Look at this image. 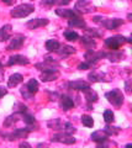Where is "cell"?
I'll return each instance as SVG.
<instances>
[{"instance_id": "obj_13", "label": "cell", "mask_w": 132, "mask_h": 148, "mask_svg": "<svg viewBox=\"0 0 132 148\" xmlns=\"http://www.w3.org/2000/svg\"><path fill=\"white\" fill-rule=\"evenodd\" d=\"M90 138H92V141L96 142V143H103L109 140V135L104 130H99V131L93 132L92 135H90Z\"/></svg>"}, {"instance_id": "obj_44", "label": "cell", "mask_w": 132, "mask_h": 148, "mask_svg": "<svg viewBox=\"0 0 132 148\" xmlns=\"http://www.w3.org/2000/svg\"><path fill=\"white\" fill-rule=\"evenodd\" d=\"M20 147H31V145H30V143H27V142H21L20 143Z\"/></svg>"}, {"instance_id": "obj_5", "label": "cell", "mask_w": 132, "mask_h": 148, "mask_svg": "<svg viewBox=\"0 0 132 148\" xmlns=\"http://www.w3.org/2000/svg\"><path fill=\"white\" fill-rule=\"evenodd\" d=\"M58 67H60V63L58 61H54L51 57H46L43 59V62L37 63L36 64V68L40 69L42 72H51V71H58Z\"/></svg>"}, {"instance_id": "obj_28", "label": "cell", "mask_w": 132, "mask_h": 148, "mask_svg": "<svg viewBox=\"0 0 132 148\" xmlns=\"http://www.w3.org/2000/svg\"><path fill=\"white\" fill-rule=\"evenodd\" d=\"M85 35L92 37V38H100V37H103L104 32L101 30H98V29H86Z\"/></svg>"}, {"instance_id": "obj_33", "label": "cell", "mask_w": 132, "mask_h": 148, "mask_svg": "<svg viewBox=\"0 0 132 148\" xmlns=\"http://www.w3.org/2000/svg\"><path fill=\"white\" fill-rule=\"evenodd\" d=\"M104 120H105L106 123H111L115 121V115L111 110H105L104 111Z\"/></svg>"}, {"instance_id": "obj_43", "label": "cell", "mask_w": 132, "mask_h": 148, "mask_svg": "<svg viewBox=\"0 0 132 148\" xmlns=\"http://www.w3.org/2000/svg\"><path fill=\"white\" fill-rule=\"evenodd\" d=\"M1 1H3L4 4H6V5H14L16 0H1Z\"/></svg>"}, {"instance_id": "obj_36", "label": "cell", "mask_w": 132, "mask_h": 148, "mask_svg": "<svg viewBox=\"0 0 132 148\" xmlns=\"http://www.w3.org/2000/svg\"><path fill=\"white\" fill-rule=\"evenodd\" d=\"M20 92H21V95L24 96V99H26V100H31V99L34 98V95L31 94V92H30L29 90H27L26 85H24V86L21 88V89H20Z\"/></svg>"}, {"instance_id": "obj_21", "label": "cell", "mask_w": 132, "mask_h": 148, "mask_svg": "<svg viewBox=\"0 0 132 148\" xmlns=\"http://www.w3.org/2000/svg\"><path fill=\"white\" fill-rule=\"evenodd\" d=\"M56 52H58V54L61 56V57H68V56H70L73 53H75V48L74 47H70V46H60V48H58Z\"/></svg>"}, {"instance_id": "obj_38", "label": "cell", "mask_w": 132, "mask_h": 148, "mask_svg": "<svg viewBox=\"0 0 132 148\" xmlns=\"http://www.w3.org/2000/svg\"><path fill=\"white\" fill-rule=\"evenodd\" d=\"M125 90L127 94H131V80L130 79H127L125 82Z\"/></svg>"}, {"instance_id": "obj_37", "label": "cell", "mask_w": 132, "mask_h": 148, "mask_svg": "<svg viewBox=\"0 0 132 148\" xmlns=\"http://www.w3.org/2000/svg\"><path fill=\"white\" fill-rule=\"evenodd\" d=\"M14 109H16V112H26V110H27V108L25 105H22L21 103H16L15 105H14Z\"/></svg>"}, {"instance_id": "obj_2", "label": "cell", "mask_w": 132, "mask_h": 148, "mask_svg": "<svg viewBox=\"0 0 132 148\" xmlns=\"http://www.w3.org/2000/svg\"><path fill=\"white\" fill-rule=\"evenodd\" d=\"M34 11H35V6L32 4H21V5H17L14 8L10 14L15 18H22V17L29 16Z\"/></svg>"}, {"instance_id": "obj_45", "label": "cell", "mask_w": 132, "mask_h": 148, "mask_svg": "<svg viewBox=\"0 0 132 148\" xmlns=\"http://www.w3.org/2000/svg\"><path fill=\"white\" fill-rule=\"evenodd\" d=\"M127 18H129V20L131 21V18H132V15H131V14H129V15H127Z\"/></svg>"}, {"instance_id": "obj_39", "label": "cell", "mask_w": 132, "mask_h": 148, "mask_svg": "<svg viewBox=\"0 0 132 148\" xmlns=\"http://www.w3.org/2000/svg\"><path fill=\"white\" fill-rule=\"evenodd\" d=\"M89 68H90V64H89V63H86V62L80 63V64H79V67H78V69H80V71H85V69H89Z\"/></svg>"}, {"instance_id": "obj_20", "label": "cell", "mask_w": 132, "mask_h": 148, "mask_svg": "<svg viewBox=\"0 0 132 148\" xmlns=\"http://www.w3.org/2000/svg\"><path fill=\"white\" fill-rule=\"evenodd\" d=\"M64 123L61 119H53L51 121H48V127L54 130V131H62L63 132V128H64Z\"/></svg>"}, {"instance_id": "obj_7", "label": "cell", "mask_w": 132, "mask_h": 148, "mask_svg": "<svg viewBox=\"0 0 132 148\" xmlns=\"http://www.w3.org/2000/svg\"><path fill=\"white\" fill-rule=\"evenodd\" d=\"M29 130L27 128H17L12 132H9V133H4V137L8 138L9 141H17V140H21V138H26L27 135H29Z\"/></svg>"}, {"instance_id": "obj_23", "label": "cell", "mask_w": 132, "mask_h": 148, "mask_svg": "<svg viewBox=\"0 0 132 148\" xmlns=\"http://www.w3.org/2000/svg\"><path fill=\"white\" fill-rule=\"evenodd\" d=\"M22 80H24V77L19 73H15V74H12V75H10V78H9L8 86L9 88H15L17 84H20Z\"/></svg>"}, {"instance_id": "obj_31", "label": "cell", "mask_w": 132, "mask_h": 148, "mask_svg": "<svg viewBox=\"0 0 132 148\" xmlns=\"http://www.w3.org/2000/svg\"><path fill=\"white\" fill-rule=\"evenodd\" d=\"M64 37H66V40H67V41L74 42V41H77V40L79 38V35L77 34L75 31L69 30V31H66V32H64Z\"/></svg>"}, {"instance_id": "obj_24", "label": "cell", "mask_w": 132, "mask_h": 148, "mask_svg": "<svg viewBox=\"0 0 132 148\" xmlns=\"http://www.w3.org/2000/svg\"><path fill=\"white\" fill-rule=\"evenodd\" d=\"M56 14H57L58 16L66 17V18H70V17L77 16L75 11H74V10H72V9H57V10H56Z\"/></svg>"}, {"instance_id": "obj_3", "label": "cell", "mask_w": 132, "mask_h": 148, "mask_svg": "<svg viewBox=\"0 0 132 148\" xmlns=\"http://www.w3.org/2000/svg\"><path fill=\"white\" fill-rule=\"evenodd\" d=\"M105 98L115 108H120L124 104V95H122V91L120 89H112L111 91H107L105 94Z\"/></svg>"}, {"instance_id": "obj_35", "label": "cell", "mask_w": 132, "mask_h": 148, "mask_svg": "<svg viewBox=\"0 0 132 148\" xmlns=\"http://www.w3.org/2000/svg\"><path fill=\"white\" fill-rule=\"evenodd\" d=\"M22 119H24V121L26 122V125H34L36 123V120L32 115H29L26 112H22Z\"/></svg>"}, {"instance_id": "obj_25", "label": "cell", "mask_w": 132, "mask_h": 148, "mask_svg": "<svg viewBox=\"0 0 132 148\" xmlns=\"http://www.w3.org/2000/svg\"><path fill=\"white\" fill-rule=\"evenodd\" d=\"M81 45L88 51H94L95 47H96V43H95L94 38H92V37H83L81 38Z\"/></svg>"}, {"instance_id": "obj_40", "label": "cell", "mask_w": 132, "mask_h": 148, "mask_svg": "<svg viewBox=\"0 0 132 148\" xmlns=\"http://www.w3.org/2000/svg\"><path fill=\"white\" fill-rule=\"evenodd\" d=\"M72 1V0H56V1H54V4H58V5H68V4H69Z\"/></svg>"}, {"instance_id": "obj_1", "label": "cell", "mask_w": 132, "mask_h": 148, "mask_svg": "<svg viewBox=\"0 0 132 148\" xmlns=\"http://www.w3.org/2000/svg\"><path fill=\"white\" fill-rule=\"evenodd\" d=\"M93 21L95 24L105 27L107 30H116L117 27H120L122 25L121 18H107V17H104V16H94Z\"/></svg>"}, {"instance_id": "obj_14", "label": "cell", "mask_w": 132, "mask_h": 148, "mask_svg": "<svg viewBox=\"0 0 132 148\" xmlns=\"http://www.w3.org/2000/svg\"><path fill=\"white\" fill-rule=\"evenodd\" d=\"M48 20L47 18H34V20H30L29 22L26 24V26L29 27L30 30H36L38 29V27H43L48 25Z\"/></svg>"}, {"instance_id": "obj_9", "label": "cell", "mask_w": 132, "mask_h": 148, "mask_svg": "<svg viewBox=\"0 0 132 148\" xmlns=\"http://www.w3.org/2000/svg\"><path fill=\"white\" fill-rule=\"evenodd\" d=\"M29 63H30L29 58L25 57V56L14 54V56H11V57L8 59L6 66L11 67V66H16V64H19V66H26V64H29Z\"/></svg>"}, {"instance_id": "obj_26", "label": "cell", "mask_w": 132, "mask_h": 148, "mask_svg": "<svg viewBox=\"0 0 132 148\" xmlns=\"http://www.w3.org/2000/svg\"><path fill=\"white\" fill-rule=\"evenodd\" d=\"M85 99L88 101V104H92V103H96L99 96L96 94V91H94L93 89H88L85 90Z\"/></svg>"}, {"instance_id": "obj_6", "label": "cell", "mask_w": 132, "mask_h": 148, "mask_svg": "<svg viewBox=\"0 0 132 148\" xmlns=\"http://www.w3.org/2000/svg\"><path fill=\"white\" fill-rule=\"evenodd\" d=\"M75 10L80 14H92L96 11V8L92 3L86 1V0H78L75 3Z\"/></svg>"}, {"instance_id": "obj_27", "label": "cell", "mask_w": 132, "mask_h": 148, "mask_svg": "<svg viewBox=\"0 0 132 148\" xmlns=\"http://www.w3.org/2000/svg\"><path fill=\"white\" fill-rule=\"evenodd\" d=\"M25 85L27 88V90H29L32 95H35L36 92L38 91V82L36 79H30L29 82H27V84H25Z\"/></svg>"}, {"instance_id": "obj_4", "label": "cell", "mask_w": 132, "mask_h": 148, "mask_svg": "<svg viewBox=\"0 0 132 148\" xmlns=\"http://www.w3.org/2000/svg\"><path fill=\"white\" fill-rule=\"evenodd\" d=\"M127 42H131V40L130 38H126V37L124 36H114V37H109V38L105 40V45L107 46V48H110L112 51H116V49H119L120 46L122 45H125Z\"/></svg>"}, {"instance_id": "obj_29", "label": "cell", "mask_w": 132, "mask_h": 148, "mask_svg": "<svg viewBox=\"0 0 132 148\" xmlns=\"http://www.w3.org/2000/svg\"><path fill=\"white\" fill-rule=\"evenodd\" d=\"M60 42L56 40H48L46 42V49L48 51V52H56V51L60 48Z\"/></svg>"}, {"instance_id": "obj_17", "label": "cell", "mask_w": 132, "mask_h": 148, "mask_svg": "<svg viewBox=\"0 0 132 148\" xmlns=\"http://www.w3.org/2000/svg\"><path fill=\"white\" fill-rule=\"evenodd\" d=\"M21 119H22V114L21 112H14L12 115H10L9 117L5 119V121H4V126L5 127H11L17 121H20Z\"/></svg>"}, {"instance_id": "obj_15", "label": "cell", "mask_w": 132, "mask_h": 148, "mask_svg": "<svg viewBox=\"0 0 132 148\" xmlns=\"http://www.w3.org/2000/svg\"><path fill=\"white\" fill-rule=\"evenodd\" d=\"M60 105H61L62 110L68 111V110L73 109V106H74V101H73V99L69 98L68 95H62V96H60Z\"/></svg>"}, {"instance_id": "obj_30", "label": "cell", "mask_w": 132, "mask_h": 148, "mask_svg": "<svg viewBox=\"0 0 132 148\" xmlns=\"http://www.w3.org/2000/svg\"><path fill=\"white\" fill-rule=\"evenodd\" d=\"M106 57L109 58L110 62H120L122 58H125V54L124 53H117V52H111V53H106Z\"/></svg>"}, {"instance_id": "obj_42", "label": "cell", "mask_w": 132, "mask_h": 148, "mask_svg": "<svg viewBox=\"0 0 132 148\" xmlns=\"http://www.w3.org/2000/svg\"><path fill=\"white\" fill-rule=\"evenodd\" d=\"M4 82V68L1 66V63H0V83Z\"/></svg>"}, {"instance_id": "obj_11", "label": "cell", "mask_w": 132, "mask_h": 148, "mask_svg": "<svg viewBox=\"0 0 132 148\" xmlns=\"http://www.w3.org/2000/svg\"><path fill=\"white\" fill-rule=\"evenodd\" d=\"M25 42V36L22 35H16L14 36L10 40V43L8 45V51H15V49H20L21 46Z\"/></svg>"}, {"instance_id": "obj_34", "label": "cell", "mask_w": 132, "mask_h": 148, "mask_svg": "<svg viewBox=\"0 0 132 148\" xmlns=\"http://www.w3.org/2000/svg\"><path fill=\"white\" fill-rule=\"evenodd\" d=\"M81 123L86 127H93L94 120L92 116H89V115H83V116H81Z\"/></svg>"}, {"instance_id": "obj_18", "label": "cell", "mask_w": 132, "mask_h": 148, "mask_svg": "<svg viewBox=\"0 0 132 148\" xmlns=\"http://www.w3.org/2000/svg\"><path fill=\"white\" fill-rule=\"evenodd\" d=\"M88 79L93 83H98V82H107V79H105V74L99 72V71H93L88 74Z\"/></svg>"}, {"instance_id": "obj_8", "label": "cell", "mask_w": 132, "mask_h": 148, "mask_svg": "<svg viewBox=\"0 0 132 148\" xmlns=\"http://www.w3.org/2000/svg\"><path fill=\"white\" fill-rule=\"evenodd\" d=\"M51 141L58 142V143H64V145H73L75 142V138L72 135H69V133L61 132V133H57V135H53L51 137Z\"/></svg>"}, {"instance_id": "obj_10", "label": "cell", "mask_w": 132, "mask_h": 148, "mask_svg": "<svg viewBox=\"0 0 132 148\" xmlns=\"http://www.w3.org/2000/svg\"><path fill=\"white\" fill-rule=\"evenodd\" d=\"M104 57H106V53H104V52H95V51H88V52L84 54L85 62L89 63L90 66L94 64L95 62H98L99 59H103Z\"/></svg>"}, {"instance_id": "obj_41", "label": "cell", "mask_w": 132, "mask_h": 148, "mask_svg": "<svg viewBox=\"0 0 132 148\" xmlns=\"http://www.w3.org/2000/svg\"><path fill=\"white\" fill-rule=\"evenodd\" d=\"M8 94V90L5 89V88H3V86H0V99L3 98V96H5Z\"/></svg>"}, {"instance_id": "obj_22", "label": "cell", "mask_w": 132, "mask_h": 148, "mask_svg": "<svg viewBox=\"0 0 132 148\" xmlns=\"http://www.w3.org/2000/svg\"><path fill=\"white\" fill-rule=\"evenodd\" d=\"M68 25L70 27H78V29H84L85 27V21L81 17H79L78 15L74 17H70L69 21H68Z\"/></svg>"}, {"instance_id": "obj_16", "label": "cell", "mask_w": 132, "mask_h": 148, "mask_svg": "<svg viewBox=\"0 0 132 148\" xmlns=\"http://www.w3.org/2000/svg\"><path fill=\"white\" fill-rule=\"evenodd\" d=\"M60 78V72L58 71H51V72H43L41 74V80L43 83L47 82H53Z\"/></svg>"}, {"instance_id": "obj_19", "label": "cell", "mask_w": 132, "mask_h": 148, "mask_svg": "<svg viewBox=\"0 0 132 148\" xmlns=\"http://www.w3.org/2000/svg\"><path fill=\"white\" fill-rule=\"evenodd\" d=\"M11 32H12V27L11 25H4L1 29H0V42H3V41H6L10 38L11 36Z\"/></svg>"}, {"instance_id": "obj_32", "label": "cell", "mask_w": 132, "mask_h": 148, "mask_svg": "<svg viewBox=\"0 0 132 148\" xmlns=\"http://www.w3.org/2000/svg\"><path fill=\"white\" fill-rule=\"evenodd\" d=\"M104 131H105L109 136H116V135H119L120 131H121V128L120 127H112V126H109V123L105 126V128H104Z\"/></svg>"}, {"instance_id": "obj_12", "label": "cell", "mask_w": 132, "mask_h": 148, "mask_svg": "<svg viewBox=\"0 0 132 148\" xmlns=\"http://www.w3.org/2000/svg\"><path fill=\"white\" fill-rule=\"evenodd\" d=\"M68 86H69V89L77 90V91H85V90L90 89L89 83H86L84 80H74V82H70L69 84H68Z\"/></svg>"}]
</instances>
